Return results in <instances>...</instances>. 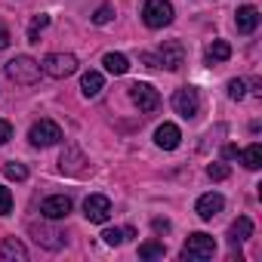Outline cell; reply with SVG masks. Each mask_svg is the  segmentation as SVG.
<instances>
[{
    "label": "cell",
    "mask_w": 262,
    "mask_h": 262,
    "mask_svg": "<svg viewBox=\"0 0 262 262\" xmlns=\"http://www.w3.org/2000/svg\"><path fill=\"white\" fill-rule=\"evenodd\" d=\"M4 74H7L13 83H19V86H34V83L40 80L43 68H40V62L31 59V56H16V59H10V62L4 65Z\"/></svg>",
    "instance_id": "cell-1"
},
{
    "label": "cell",
    "mask_w": 262,
    "mask_h": 262,
    "mask_svg": "<svg viewBox=\"0 0 262 262\" xmlns=\"http://www.w3.org/2000/svg\"><path fill=\"white\" fill-rule=\"evenodd\" d=\"M216 256V241H213V234H207V231H194V234H188V241L182 244V259L185 262H207V259H213Z\"/></svg>",
    "instance_id": "cell-2"
},
{
    "label": "cell",
    "mask_w": 262,
    "mask_h": 262,
    "mask_svg": "<svg viewBox=\"0 0 262 262\" xmlns=\"http://www.w3.org/2000/svg\"><path fill=\"white\" fill-rule=\"evenodd\" d=\"M62 139H65V136H62V126H59L56 120H50V117L31 123V129H28V142H31L34 148H50V145H59Z\"/></svg>",
    "instance_id": "cell-3"
},
{
    "label": "cell",
    "mask_w": 262,
    "mask_h": 262,
    "mask_svg": "<svg viewBox=\"0 0 262 262\" xmlns=\"http://www.w3.org/2000/svg\"><path fill=\"white\" fill-rule=\"evenodd\" d=\"M142 22L151 28V31H161L173 22V4L170 0H145L142 7Z\"/></svg>",
    "instance_id": "cell-4"
},
{
    "label": "cell",
    "mask_w": 262,
    "mask_h": 262,
    "mask_svg": "<svg viewBox=\"0 0 262 262\" xmlns=\"http://www.w3.org/2000/svg\"><path fill=\"white\" fill-rule=\"evenodd\" d=\"M43 74L47 77H56V80H65L77 71V56L74 53H50L43 62H40Z\"/></svg>",
    "instance_id": "cell-5"
},
{
    "label": "cell",
    "mask_w": 262,
    "mask_h": 262,
    "mask_svg": "<svg viewBox=\"0 0 262 262\" xmlns=\"http://www.w3.org/2000/svg\"><path fill=\"white\" fill-rule=\"evenodd\" d=\"M28 231H31V237H34L43 250H53V253H56V250H62V247L68 244V234H65V231H59L56 225H50V219H47V222H31V225H28Z\"/></svg>",
    "instance_id": "cell-6"
},
{
    "label": "cell",
    "mask_w": 262,
    "mask_h": 262,
    "mask_svg": "<svg viewBox=\"0 0 262 262\" xmlns=\"http://www.w3.org/2000/svg\"><path fill=\"white\" fill-rule=\"evenodd\" d=\"M59 170L65 173V176H86L90 173V161L83 158V151L77 148V145H65V151H62V158H59Z\"/></svg>",
    "instance_id": "cell-7"
},
{
    "label": "cell",
    "mask_w": 262,
    "mask_h": 262,
    "mask_svg": "<svg viewBox=\"0 0 262 262\" xmlns=\"http://www.w3.org/2000/svg\"><path fill=\"white\" fill-rule=\"evenodd\" d=\"M129 99H133V105L142 114H151V111L161 108V93L151 83H133V86H129Z\"/></svg>",
    "instance_id": "cell-8"
},
{
    "label": "cell",
    "mask_w": 262,
    "mask_h": 262,
    "mask_svg": "<svg viewBox=\"0 0 262 262\" xmlns=\"http://www.w3.org/2000/svg\"><path fill=\"white\" fill-rule=\"evenodd\" d=\"M173 108H176V114H182L185 120L198 117V111H201V96H198V90H194V86H179V90L173 93Z\"/></svg>",
    "instance_id": "cell-9"
},
{
    "label": "cell",
    "mask_w": 262,
    "mask_h": 262,
    "mask_svg": "<svg viewBox=\"0 0 262 262\" xmlns=\"http://www.w3.org/2000/svg\"><path fill=\"white\" fill-rule=\"evenodd\" d=\"M155 56H158V65L167 68V71H179V68L185 65V47H182L179 40H167Z\"/></svg>",
    "instance_id": "cell-10"
},
{
    "label": "cell",
    "mask_w": 262,
    "mask_h": 262,
    "mask_svg": "<svg viewBox=\"0 0 262 262\" xmlns=\"http://www.w3.org/2000/svg\"><path fill=\"white\" fill-rule=\"evenodd\" d=\"M83 216L86 222H96V225H105L111 219V201L105 194H90L83 201Z\"/></svg>",
    "instance_id": "cell-11"
},
{
    "label": "cell",
    "mask_w": 262,
    "mask_h": 262,
    "mask_svg": "<svg viewBox=\"0 0 262 262\" xmlns=\"http://www.w3.org/2000/svg\"><path fill=\"white\" fill-rule=\"evenodd\" d=\"M71 210H74V204H71V198H68V194H53V198H47V201L40 204V216H43V219H50V222L65 219Z\"/></svg>",
    "instance_id": "cell-12"
},
{
    "label": "cell",
    "mask_w": 262,
    "mask_h": 262,
    "mask_svg": "<svg viewBox=\"0 0 262 262\" xmlns=\"http://www.w3.org/2000/svg\"><path fill=\"white\" fill-rule=\"evenodd\" d=\"M222 210H225V198H222L219 191H207V194H201V198H198V204H194V213H198L204 222L216 219Z\"/></svg>",
    "instance_id": "cell-13"
},
{
    "label": "cell",
    "mask_w": 262,
    "mask_h": 262,
    "mask_svg": "<svg viewBox=\"0 0 262 262\" xmlns=\"http://www.w3.org/2000/svg\"><path fill=\"white\" fill-rule=\"evenodd\" d=\"M179 142H182V133H179V126H176V123H161V126L155 129V145H158V148H164V151H176Z\"/></svg>",
    "instance_id": "cell-14"
},
{
    "label": "cell",
    "mask_w": 262,
    "mask_h": 262,
    "mask_svg": "<svg viewBox=\"0 0 262 262\" xmlns=\"http://www.w3.org/2000/svg\"><path fill=\"white\" fill-rule=\"evenodd\" d=\"M234 25H237V34H253L259 28V10L256 7H237L234 13Z\"/></svg>",
    "instance_id": "cell-15"
},
{
    "label": "cell",
    "mask_w": 262,
    "mask_h": 262,
    "mask_svg": "<svg viewBox=\"0 0 262 262\" xmlns=\"http://www.w3.org/2000/svg\"><path fill=\"white\" fill-rule=\"evenodd\" d=\"M0 259L4 262H28V247L19 237H4V244H0Z\"/></svg>",
    "instance_id": "cell-16"
},
{
    "label": "cell",
    "mask_w": 262,
    "mask_h": 262,
    "mask_svg": "<svg viewBox=\"0 0 262 262\" xmlns=\"http://www.w3.org/2000/svg\"><path fill=\"white\" fill-rule=\"evenodd\" d=\"M247 237H253V222H250L247 216H237V219L228 225V244L237 247V244H244Z\"/></svg>",
    "instance_id": "cell-17"
},
{
    "label": "cell",
    "mask_w": 262,
    "mask_h": 262,
    "mask_svg": "<svg viewBox=\"0 0 262 262\" xmlns=\"http://www.w3.org/2000/svg\"><path fill=\"white\" fill-rule=\"evenodd\" d=\"M207 65H219V62H228L231 59V43L228 40H213L207 43V53H204Z\"/></svg>",
    "instance_id": "cell-18"
},
{
    "label": "cell",
    "mask_w": 262,
    "mask_h": 262,
    "mask_svg": "<svg viewBox=\"0 0 262 262\" xmlns=\"http://www.w3.org/2000/svg\"><path fill=\"white\" fill-rule=\"evenodd\" d=\"M102 65H105V71L114 74V77H120V74L129 71V59H126L123 53H105V56H102Z\"/></svg>",
    "instance_id": "cell-19"
},
{
    "label": "cell",
    "mask_w": 262,
    "mask_h": 262,
    "mask_svg": "<svg viewBox=\"0 0 262 262\" xmlns=\"http://www.w3.org/2000/svg\"><path fill=\"white\" fill-rule=\"evenodd\" d=\"M102 86H105V77H102L99 71H86V74L80 77V93H83L86 99H96V96L102 93Z\"/></svg>",
    "instance_id": "cell-20"
},
{
    "label": "cell",
    "mask_w": 262,
    "mask_h": 262,
    "mask_svg": "<svg viewBox=\"0 0 262 262\" xmlns=\"http://www.w3.org/2000/svg\"><path fill=\"white\" fill-rule=\"evenodd\" d=\"M237 158H241V164H244L247 170H259V167H262V145L253 142V145H247L244 151H237Z\"/></svg>",
    "instance_id": "cell-21"
},
{
    "label": "cell",
    "mask_w": 262,
    "mask_h": 262,
    "mask_svg": "<svg viewBox=\"0 0 262 262\" xmlns=\"http://www.w3.org/2000/svg\"><path fill=\"white\" fill-rule=\"evenodd\" d=\"M47 25H50V16H47V13L34 16V19L28 22V43H40V34L47 31Z\"/></svg>",
    "instance_id": "cell-22"
},
{
    "label": "cell",
    "mask_w": 262,
    "mask_h": 262,
    "mask_svg": "<svg viewBox=\"0 0 262 262\" xmlns=\"http://www.w3.org/2000/svg\"><path fill=\"white\" fill-rule=\"evenodd\" d=\"M133 234H136L133 228H105V231H102V241H105L108 247H120L126 237H133Z\"/></svg>",
    "instance_id": "cell-23"
},
{
    "label": "cell",
    "mask_w": 262,
    "mask_h": 262,
    "mask_svg": "<svg viewBox=\"0 0 262 262\" xmlns=\"http://www.w3.org/2000/svg\"><path fill=\"white\" fill-rule=\"evenodd\" d=\"M139 256L142 259H164L167 247H164V241H145V244H139Z\"/></svg>",
    "instance_id": "cell-24"
},
{
    "label": "cell",
    "mask_w": 262,
    "mask_h": 262,
    "mask_svg": "<svg viewBox=\"0 0 262 262\" xmlns=\"http://www.w3.org/2000/svg\"><path fill=\"white\" fill-rule=\"evenodd\" d=\"M4 176H7V179H16V182H25V179H28V170H25V164L10 161V164H4Z\"/></svg>",
    "instance_id": "cell-25"
},
{
    "label": "cell",
    "mask_w": 262,
    "mask_h": 262,
    "mask_svg": "<svg viewBox=\"0 0 262 262\" xmlns=\"http://www.w3.org/2000/svg\"><path fill=\"white\" fill-rule=\"evenodd\" d=\"M111 19H114V4H99L96 13H93V22L96 25H108Z\"/></svg>",
    "instance_id": "cell-26"
},
{
    "label": "cell",
    "mask_w": 262,
    "mask_h": 262,
    "mask_svg": "<svg viewBox=\"0 0 262 262\" xmlns=\"http://www.w3.org/2000/svg\"><path fill=\"white\" fill-rule=\"evenodd\" d=\"M225 90H228V99H234V102H241V99L247 96V83H244V80H237V77H234V80H228V86H225Z\"/></svg>",
    "instance_id": "cell-27"
},
{
    "label": "cell",
    "mask_w": 262,
    "mask_h": 262,
    "mask_svg": "<svg viewBox=\"0 0 262 262\" xmlns=\"http://www.w3.org/2000/svg\"><path fill=\"white\" fill-rule=\"evenodd\" d=\"M13 213V191L7 185H0V216H10Z\"/></svg>",
    "instance_id": "cell-28"
},
{
    "label": "cell",
    "mask_w": 262,
    "mask_h": 262,
    "mask_svg": "<svg viewBox=\"0 0 262 262\" xmlns=\"http://www.w3.org/2000/svg\"><path fill=\"white\" fill-rule=\"evenodd\" d=\"M228 173H231V170H228L225 164H210V167H207V176H210L213 182H222V179H228Z\"/></svg>",
    "instance_id": "cell-29"
},
{
    "label": "cell",
    "mask_w": 262,
    "mask_h": 262,
    "mask_svg": "<svg viewBox=\"0 0 262 262\" xmlns=\"http://www.w3.org/2000/svg\"><path fill=\"white\" fill-rule=\"evenodd\" d=\"M13 139V126H10V120H0V145H7Z\"/></svg>",
    "instance_id": "cell-30"
},
{
    "label": "cell",
    "mask_w": 262,
    "mask_h": 262,
    "mask_svg": "<svg viewBox=\"0 0 262 262\" xmlns=\"http://www.w3.org/2000/svg\"><path fill=\"white\" fill-rule=\"evenodd\" d=\"M151 228H155V234H167V231H170V219L155 216V219H151Z\"/></svg>",
    "instance_id": "cell-31"
},
{
    "label": "cell",
    "mask_w": 262,
    "mask_h": 262,
    "mask_svg": "<svg viewBox=\"0 0 262 262\" xmlns=\"http://www.w3.org/2000/svg\"><path fill=\"white\" fill-rule=\"evenodd\" d=\"M10 40H13V37H10V28L0 22V50H7V47H10Z\"/></svg>",
    "instance_id": "cell-32"
},
{
    "label": "cell",
    "mask_w": 262,
    "mask_h": 262,
    "mask_svg": "<svg viewBox=\"0 0 262 262\" xmlns=\"http://www.w3.org/2000/svg\"><path fill=\"white\" fill-rule=\"evenodd\" d=\"M142 62H145L148 68H161V65H158V56H155V53H142Z\"/></svg>",
    "instance_id": "cell-33"
},
{
    "label": "cell",
    "mask_w": 262,
    "mask_h": 262,
    "mask_svg": "<svg viewBox=\"0 0 262 262\" xmlns=\"http://www.w3.org/2000/svg\"><path fill=\"white\" fill-rule=\"evenodd\" d=\"M222 158H225V161H234V158H237V148H234V145H225V148H222Z\"/></svg>",
    "instance_id": "cell-34"
}]
</instances>
